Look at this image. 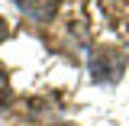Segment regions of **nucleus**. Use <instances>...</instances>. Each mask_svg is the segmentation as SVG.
<instances>
[{
	"label": "nucleus",
	"mask_w": 129,
	"mask_h": 126,
	"mask_svg": "<svg viewBox=\"0 0 129 126\" xmlns=\"http://www.w3.org/2000/svg\"><path fill=\"white\" fill-rule=\"evenodd\" d=\"M87 74L94 84H116L126 74V55L113 45H97L87 55Z\"/></svg>",
	"instance_id": "obj_1"
},
{
	"label": "nucleus",
	"mask_w": 129,
	"mask_h": 126,
	"mask_svg": "<svg viewBox=\"0 0 129 126\" xmlns=\"http://www.w3.org/2000/svg\"><path fill=\"white\" fill-rule=\"evenodd\" d=\"M16 10H23V13L29 16V19H42V23H48L52 16L58 13V3H55V0H45V3H29V0H16Z\"/></svg>",
	"instance_id": "obj_2"
},
{
	"label": "nucleus",
	"mask_w": 129,
	"mask_h": 126,
	"mask_svg": "<svg viewBox=\"0 0 129 126\" xmlns=\"http://www.w3.org/2000/svg\"><path fill=\"white\" fill-rule=\"evenodd\" d=\"M7 36H10V26H7V19H0V42H3Z\"/></svg>",
	"instance_id": "obj_4"
},
{
	"label": "nucleus",
	"mask_w": 129,
	"mask_h": 126,
	"mask_svg": "<svg viewBox=\"0 0 129 126\" xmlns=\"http://www.w3.org/2000/svg\"><path fill=\"white\" fill-rule=\"evenodd\" d=\"M10 100H13V87H10L7 71L0 68V113H7V110H10Z\"/></svg>",
	"instance_id": "obj_3"
}]
</instances>
